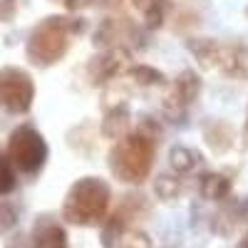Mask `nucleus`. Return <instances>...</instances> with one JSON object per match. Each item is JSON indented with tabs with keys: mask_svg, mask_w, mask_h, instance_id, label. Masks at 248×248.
Returning a JSON list of instances; mask_svg holds the SVG:
<instances>
[{
	"mask_svg": "<svg viewBox=\"0 0 248 248\" xmlns=\"http://www.w3.org/2000/svg\"><path fill=\"white\" fill-rule=\"evenodd\" d=\"M154 156H156V141L134 129L127 137L114 141L109 152V171L122 184L132 186L144 184V179L152 174Z\"/></svg>",
	"mask_w": 248,
	"mask_h": 248,
	"instance_id": "1",
	"label": "nucleus"
},
{
	"mask_svg": "<svg viewBox=\"0 0 248 248\" xmlns=\"http://www.w3.org/2000/svg\"><path fill=\"white\" fill-rule=\"evenodd\" d=\"M112 191L107 181L97 176H85L70 186L62 203V216L75 226H97L107 218Z\"/></svg>",
	"mask_w": 248,
	"mask_h": 248,
	"instance_id": "2",
	"label": "nucleus"
},
{
	"mask_svg": "<svg viewBox=\"0 0 248 248\" xmlns=\"http://www.w3.org/2000/svg\"><path fill=\"white\" fill-rule=\"evenodd\" d=\"M85 23L77 17H45L28 37V60L37 67H50L67 52L70 37L82 32Z\"/></svg>",
	"mask_w": 248,
	"mask_h": 248,
	"instance_id": "3",
	"label": "nucleus"
},
{
	"mask_svg": "<svg viewBox=\"0 0 248 248\" xmlns=\"http://www.w3.org/2000/svg\"><path fill=\"white\" fill-rule=\"evenodd\" d=\"M8 156L23 174H37L47 161V144L37 129L17 127L8 141Z\"/></svg>",
	"mask_w": 248,
	"mask_h": 248,
	"instance_id": "4",
	"label": "nucleus"
},
{
	"mask_svg": "<svg viewBox=\"0 0 248 248\" xmlns=\"http://www.w3.org/2000/svg\"><path fill=\"white\" fill-rule=\"evenodd\" d=\"M35 85L32 77L20 67H3L0 70V107L13 114H23L32 107Z\"/></svg>",
	"mask_w": 248,
	"mask_h": 248,
	"instance_id": "5",
	"label": "nucleus"
},
{
	"mask_svg": "<svg viewBox=\"0 0 248 248\" xmlns=\"http://www.w3.org/2000/svg\"><path fill=\"white\" fill-rule=\"evenodd\" d=\"M94 45L102 50H129L141 45V30L127 15L105 17L94 30Z\"/></svg>",
	"mask_w": 248,
	"mask_h": 248,
	"instance_id": "6",
	"label": "nucleus"
},
{
	"mask_svg": "<svg viewBox=\"0 0 248 248\" xmlns=\"http://www.w3.org/2000/svg\"><path fill=\"white\" fill-rule=\"evenodd\" d=\"M199 92H201V79H199V75L191 72V70L179 72V75L174 77V82H171L169 94L164 97V102H161L164 114H167L171 122H181V117L186 114V109H189L194 102H196Z\"/></svg>",
	"mask_w": 248,
	"mask_h": 248,
	"instance_id": "7",
	"label": "nucleus"
},
{
	"mask_svg": "<svg viewBox=\"0 0 248 248\" xmlns=\"http://www.w3.org/2000/svg\"><path fill=\"white\" fill-rule=\"evenodd\" d=\"M129 67V50H105L90 60L87 75L92 85H109L114 79H122Z\"/></svg>",
	"mask_w": 248,
	"mask_h": 248,
	"instance_id": "8",
	"label": "nucleus"
},
{
	"mask_svg": "<svg viewBox=\"0 0 248 248\" xmlns=\"http://www.w3.org/2000/svg\"><path fill=\"white\" fill-rule=\"evenodd\" d=\"M214 70H218L221 75L231 77V79H248V45L221 43Z\"/></svg>",
	"mask_w": 248,
	"mask_h": 248,
	"instance_id": "9",
	"label": "nucleus"
},
{
	"mask_svg": "<svg viewBox=\"0 0 248 248\" xmlns=\"http://www.w3.org/2000/svg\"><path fill=\"white\" fill-rule=\"evenodd\" d=\"M32 248H67L65 229L50 216H43L35 223L32 231Z\"/></svg>",
	"mask_w": 248,
	"mask_h": 248,
	"instance_id": "10",
	"label": "nucleus"
},
{
	"mask_svg": "<svg viewBox=\"0 0 248 248\" xmlns=\"http://www.w3.org/2000/svg\"><path fill=\"white\" fill-rule=\"evenodd\" d=\"M203 141L209 144V149L216 152V154H226L231 147H233V141H236V132L229 122H223V119H209L203 124Z\"/></svg>",
	"mask_w": 248,
	"mask_h": 248,
	"instance_id": "11",
	"label": "nucleus"
},
{
	"mask_svg": "<svg viewBox=\"0 0 248 248\" xmlns=\"http://www.w3.org/2000/svg\"><path fill=\"white\" fill-rule=\"evenodd\" d=\"M231 179L221 171H209L199 179V194L206 201H226L231 194Z\"/></svg>",
	"mask_w": 248,
	"mask_h": 248,
	"instance_id": "12",
	"label": "nucleus"
},
{
	"mask_svg": "<svg viewBox=\"0 0 248 248\" xmlns=\"http://www.w3.org/2000/svg\"><path fill=\"white\" fill-rule=\"evenodd\" d=\"M102 134L107 139H114V141L129 134V109H127V105L107 107L105 119H102Z\"/></svg>",
	"mask_w": 248,
	"mask_h": 248,
	"instance_id": "13",
	"label": "nucleus"
},
{
	"mask_svg": "<svg viewBox=\"0 0 248 248\" xmlns=\"http://www.w3.org/2000/svg\"><path fill=\"white\" fill-rule=\"evenodd\" d=\"M201 154L194 149V147H184V144H176V147H171L169 152V167L174 169V174L179 176H186L191 174L201 167Z\"/></svg>",
	"mask_w": 248,
	"mask_h": 248,
	"instance_id": "14",
	"label": "nucleus"
},
{
	"mask_svg": "<svg viewBox=\"0 0 248 248\" xmlns=\"http://www.w3.org/2000/svg\"><path fill=\"white\" fill-rule=\"evenodd\" d=\"M218 40L214 37H191L186 40V47H189V52L196 57V62L203 67V70H214L216 65V55H218Z\"/></svg>",
	"mask_w": 248,
	"mask_h": 248,
	"instance_id": "15",
	"label": "nucleus"
},
{
	"mask_svg": "<svg viewBox=\"0 0 248 248\" xmlns=\"http://www.w3.org/2000/svg\"><path fill=\"white\" fill-rule=\"evenodd\" d=\"M124 79L134 87H159L167 82V77L152 65H132L127 70V75H124Z\"/></svg>",
	"mask_w": 248,
	"mask_h": 248,
	"instance_id": "16",
	"label": "nucleus"
},
{
	"mask_svg": "<svg viewBox=\"0 0 248 248\" xmlns=\"http://www.w3.org/2000/svg\"><path fill=\"white\" fill-rule=\"evenodd\" d=\"M114 248H152V241H149L147 233H141V231H137V229L129 226V229H124L119 233Z\"/></svg>",
	"mask_w": 248,
	"mask_h": 248,
	"instance_id": "17",
	"label": "nucleus"
},
{
	"mask_svg": "<svg viewBox=\"0 0 248 248\" xmlns=\"http://www.w3.org/2000/svg\"><path fill=\"white\" fill-rule=\"evenodd\" d=\"M15 164L8 154H0V196H5L15 189Z\"/></svg>",
	"mask_w": 248,
	"mask_h": 248,
	"instance_id": "18",
	"label": "nucleus"
},
{
	"mask_svg": "<svg viewBox=\"0 0 248 248\" xmlns=\"http://www.w3.org/2000/svg\"><path fill=\"white\" fill-rule=\"evenodd\" d=\"M154 189H156L159 199H176L179 191H181V179H179V174L176 176L174 174H161L154 184Z\"/></svg>",
	"mask_w": 248,
	"mask_h": 248,
	"instance_id": "19",
	"label": "nucleus"
},
{
	"mask_svg": "<svg viewBox=\"0 0 248 248\" xmlns=\"http://www.w3.org/2000/svg\"><path fill=\"white\" fill-rule=\"evenodd\" d=\"M15 209L13 206H8L5 201H0V231H8L15 226Z\"/></svg>",
	"mask_w": 248,
	"mask_h": 248,
	"instance_id": "20",
	"label": "nucleus"
},
{
	"mask_svg": "<svg viewBox=\"0 0 248 248\" xmlns=\"http://www.w3.org/2000/svg\"><path fill=\"white\" fill-rule=\"evenodd\" d=\"M15 13V0H0V20H10Z\"/></svg>",
	"mask_w": 248,
	"mask_h": 248,
	"instance_id": "21",
	"label": "nucleus"
},
{
	"mask_svg": "<svg viewBox=\"0 0 248 248\" xmlns=\"http://www.w3.org/2000/svg\"><path fill=\"white\" fill-rule=\"evenodd\" d=\"M55 3H62L67 10H79V8H85V5H90L92 0H55Z\"/></svg>",
	"mask_w": 248,
	"mask_h": 248,
	"instance_id": "22",
	"label": "nucleus"
},
{
	"mask_svg": "<svg viewBox=\"0 0 248 248\" xmlns=\"http://www.w3.org/2000/svg\"><path fill=\"white\" fill-rule=\"evenodd\" d=\"M129 3H132V5L137 8V10H141V13H147V10H149V8H152L154 3H156V0H129Z\"/></svg>",
	"mask_w": 248,
	"mask_h": 248,
	"instance_id": "23",
	"label": "nucleus"
},
{
	"mask_svg": "<svg viewBox=\"0 0 248 248\" xmlns=\"http://www.w3.org/2000/svg\"><path fill=\"white\" fill-rule=\"evenodd\" d=\"M238 248H248V231L243 233V238L238 241Z\"/></svg>",
	"mask_w": 248,
	"mask_h": 248,
	"instance_id": "24",
	"label": "nucleus"
},
{
	"mask_svg": "<svg viewBox=\"0 0 248 248\" xmlns=\"http://www.w3.org/2000/svg\"><path fill=\"white\" fill-rule=\"evenodd\" d=\"M243 144L248 147V119H246V127H243Z\"/></svg>",
	"mask_w": 248,
	"mask_h": 248,
	"instance_id": "25",
	"label": "nucleus"
},
{
	"mask_svg": "<svg viewBox=\"0 0 248 248\" xmlns=\"http://www.w3.org/2000/svg\"><path fill=\"white\" fill-rule=\"evenodd\" d=\"M246 15H248V8H246Z\"/></svg>",
	"mask_w": 248,
	"mask_h": 248,
	"instance_id": "26",
	"label": "nucleus"
}]
</instances>
